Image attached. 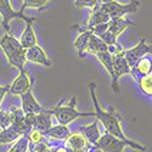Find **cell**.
Masks as SVG:
<instances>
[{"mask_svg": "<svg viewBox=\"0 0 152 152\" xmlns=\"http://www.w3.org/2000/svg\"><path fill=\"white\" fill-rule=\"evenodd\" d=\"M151 53H152L151 45H147L146 39L142 38V39H140V42H139L134 48L128 49V50H123V56H124L126 63L129 65V67L132 68L142 56H145L147 54H151Z\"/></svg>", "mask_w": 152, "mask_h": 152, "instance_id": "ba28073f", "label": "cell"}, {"mask_svg": "<svg viewBox=\"0 0 152 152\" xmlns=\"http://www.w3.org/2000/svg\"><path fill=\"white\" fill-rule=\"evenodd\" d=\"M49 0H23V4L21 6V12H23L27 7H32V9H39L43 10L45 7V5L48 4Z\"/></svg>", "mask_w": 152, "mask_h": 152, "instance_id": "83f0119b", "label": "cell"}, {"mask_svg": "<svg viewBox=\"0 0 152 152\" xmlns=\"http://www.w3.org/2000/svg\"><path fill=\"white\" fill-rule=\"evenodd\" d=\"M104 12L110 16V18L115 17H124L126 14H136L139 7H140V0H130L128 4H119L116 0L106 4L97 5Z\"/></svg>", "mask_w": 152, "mask_h": 152, "instance_id": "277c9868", "label": "cell"}, {"mask_svg": "<svg viewBox=\"0 0 152 152\" xmlns=\"http://www.w3.org/2000/svg\"><path fill=\"white\" fill-rule=\"evenodd\" d=\"M97 60L101 62V65L105 67V69L108 72V74L111 75V78L113 79L115 77V72H113V60H112V55L108 51H104V53H99L96 54Z\"/></svg>", "mask_w": 152, "mask_h": 152, "instance_id": "cb8c5ba5", "label": "cell"}, {"mask_svg": "<svg viewBox=\"0 0 152 152\" xmlns=\"http://www.w3.org/2000/svg\"><path fill=\"white\" fill-rule=\"evenodd\" d=\"M89 90H90V95L93 99V102H94V107H95V112H94V117L97 119V122H101V124L104 125L105 130L113 135V136H117L118 139H121L122 141H124L129 147H132L133 150L136 151H145L146 146L141 145V144H137L130 139H128L125 136V134L122 130V125H121V121L122 117L116 112V110L113 107H110L107 111L102 110L99 106L97 102V97H96V93H95V83H90L89 84Z\"/></svg>", "mask_w": 152, "mask_h": 152, "instance_id": "6da1fadb", "label": "cell"}, {"mask_svg": "<svg viewBox=\"0 0 152 152\" xmlns=\"http://www.w3.org/2000/svg\"><path fill=\"white\" fill-rule=\"evenodd\" d=\"M51 112L50 108H44L42 112L37 113L33 128L40 130L42 133H45L48 129H50L53 126V118H51Z\"/></svg>", "mask_w": 152, "mask_h": 152, "instance_id": "2e32d148", "label": "cell"}, {"mask_svg": "<svg viewBox=\"0 0 152 152\" xmlns=\"http://www.w3.org/2000/svg\"><path fill=\"white\" fill-rule=\"evenodd\" d=\"M63 142H65V146L71 150V152H93L96 150L94 146H91L90 142L85 140V137L80 133L69 134V136Z\"/></svg>", "mask_w": 152, "mask_h": 152, "instance_id": "9c48e42d", "label": "cell"}, {"mask_svg": "<svg viewBox=\"0 0 152 152\" xmlns=\"http://www.w3.org/2000/svg\"><path fill=\"white\" fill-rule=\"evenodd\" d=\"M29 89H32V82L29 79V75L27 74V72L22 69L20 71V74L16 77V79L10 85L9 91L12 95H22L26 91H28Z\"/></svg>", "mask_w": 152, "mask_h": 152, "instance_id": "8fae6325", "label": "cell"}, {"mask_svg": "<svg viewBox=\"0 0 152 152\" xmlns=\"http://www.w3.org/2000/svg\"><path fill=\"white\" fill-rule=\"evenodd\" d=\"M75 104H77V97L73 96L68 105L63 106L60 102L55 107L50 108V112H51V115H54L56 117L58 123L63 124V125L69 124L72 121L77 119L78 117H90V116L94 117V112L93 111H90V112H79L77 110V107H75Z\"/></svg>", "mask_w": 152, "mask_h": 152, "instance_id": "3957f363", "label": "cell"}, {"mask_svg": "<svg viewBox=\"0 0 152 152\" xmlns=\"http://www.w3.org/2000/svg\"><path fill=\"white\" fill-rule=\"evenodd\" d=\"M110 21V16L106 14V12H104L101 9H99V6L94 7L91 15L89 17V20H88L84 24H77V26H73L72 28H78L79 32H83V31H90L91 27L96 26V24H101V23H107Z\"/></svg>", "mask_w": 152, "mask_h": 152, "instance_id": "30bf717a", "label": "cell"}, {"mask_svg": "<svg viewBox=\"0 0 152 152\" xmlns=\"http://www.w3.org/2000/svg\"><path fill=\"white\" fill-rule=\"evenodd\" d=\"M51 142L49 139H45L40 142H28V150L29 152H50L51 151Z\"/></svg>", "mask_w": 152, "mask_h": 152, "instance_id": "484cf974", "label": "cell"}, {"mask_svg": "<svg viewBox=\"0 0 152 152\" xmlns=\"http://www.w3.org/2000/svg\"><path fill=\"white\" fill-rule=\"evenodd\" d=\"M97 124H99V122L95 118V121L90 125H85V126H80L79 128V133L85 137V140L88 142H90L93 146L96 144V141L99 140V137L101 136Z\"/></svg>", "mask_w": 152, "mask_h": 152, "instance_id": "d6986e66", "label": "cell"}, {"mask_svg": "<svg viewBox=\"0 0 152 152\" xmlns=\"http://www.w3.org/2000/svg\"><path fill=\"white\" fill-rule=\"evenodd\" d=\"M100 39L102 40L107 46L115 45V44L117 43V37H115L110 31H106L104 34H101V35H100Z\"/></svg>", "mask_w": 152, "mask_h": 152, "instance_id": "1f68e13d", "label": "cell"}, {"mask_svg": "<svg viewBox=\"0 0 152 152\" xmlns=\"http://www.w3.org/2000/svg\"><path fill=\"white\" fill-rule=\"evenodd\" d=\"M10 124H11L10 111L0 110V128L5 129V128H7V126H10Z\"/></svg>", "mask_w": 152, "mask_h": 152, "instance_id": "f546056e", "label": "cell"}, {"mask_svg": "<svg viewBox=\"0 0 152 152\" xmlns=\"http://www.w3.org/2000/svg\"><path fill=\"white\" fill-rule=\"evenodd\" d=\"M10 115H11V126L14 128L21 134V135H27L29 133V128L24 123V112L21 108H16L12 107L10 110Z\"/></svg>", "mask_w": 152, "mask_h": 152, "instance_id": "5bb4252c", "label": "cell"}, {"mask_svg": "<svg viewBox=\"0 0 152 152\" xmlns=\"http://www.w3.org/2000/svg\"><path fill=\"white\" fill-rule=\"evenodd\" d=\"M130 26H136V23H134L130 20H126L124 17H115V18H110L108 21V29L113 35L117 37L122 34L126 28Z\"/></svg>", "mask_w": 152, "mask_h": 152, "instance_id": "e0dca14e", "label": "cell"}, {"mask_svg": "<svg viewBox=\"0 0 152 152\" xmlns=\"http://www.w3.org/2000/svg\"><path fill=\"white\" fill-rule=\"evenodd\" d=\"M0 46L6 55L10 66L17 68L18 71L24 69V65L27 62L26 49L21 45L20 40H17L11 33H6L0 37Z\"/></svg>", "mask_w": 152, "mask_h": 152, "instance_id": "7a4b0ae2", "label": "cell"}, {"mask_svg": "<svg viewBox=\"0 0 152 152\" xmlns=\"http://www.w3.org/2000/svg\"><path fill=\"white\" fill-rule=\"evenodd\" d=\"M108 46L100 39V37L97 35H94L91 33L90 38H89V42H88V45H86V49H85V53H89V54H99V53H104V51H107Z\"/></svg>", "mask_w": 152, "mask_h": 152, "instance_id": "44dd1931", "label": "cell"}, {"mask_svg": "<svg viewBox=\"0 0 152 152\" xmlns=\"http://www.w3.org/2000/svg\"><path fill=\"white\" fill-rule=\"evenodd\" d=\"M90 35H91V32H90V31H83V32H80V34L77 37V39L74 40L73 46H74V49L78 51V56H79V57H82V56L84 55Z\"/></svg>", "mask_w": 152, "mask_h": 152, "instance_id": "7402d4cb", "label": "cell"}, {"mask_svg": "<svg viewBox=\"0 0 152 152\" xmlns=\"http://www.w3.org/2000/svg\"><path fill=\"white\" fill-rule=\"evenodd\" d=\"M28 137L27 135H22L20 136L15 144L11 146V148L7 152H27L28 151Z\"/></svg>", "mask_w": 152, "mask_h": 152, "instance_id": "4316f807", "label": "cell"}, {"mask_svg": "<svg viewBox=\"0 0 152 152\" xmlns=\"http://www.w3.org/2000/svg\"><path fill=\"white\" fill-rule=\"evenodd\" d=\"M110 1H113V0H97V5H100V4H106V3H110Z\"/></svg>", "mask_w": 152, "mask_h": 152, "instance_id": "d590c367", "label": "cell"}, {"mask_svg": "<svg viewBox=\"0 0 152 152\" xmlns=\"http://www.w3.org/2000/svg\"><path fill=\"white\" fill-rule=\"evenodd\" d=\"M50 152H71L67 146H53Z\"/></svg>", "mask_w": 152, "mask_h": 152, "instance_id": "e575fe53", "label": "cell"}, {"mask_svg": "<svg viewBox=\"0 0 152 152\" xmlns=\"http://www.w3.org/2000/svg\"><path fill=\"white\" fill-rule=\"evenodd\" d=\"M20 43L24 49H28V48L37 45V35L33 29V23H26V28H24L21 35Z\"/></svg>", "mask_w": 152, "mask_h": 152, "instance_id": "ffe728a7", "label": "cell"}, {"mask_svg": "<svg viewBox=\"0 0 152 152\" xmlns=\"http://www.w3.org/2000/svg\"><path fill=\"white\" fill-rule=\"evenodd\" d=\"M139 86H140V89L141 91L147 95V96H152V77H151V74H147V75H144V77L141 78H139L137 80H135Z\"/></svg>", "mask_w": 152, "mask_h": 152, "instance_id": "d4e9b609", "label": "cell"}, {"mask_svg": "<svg viewBox=\"0 0 152 152\" xmlns=\"http://www.w3.org/2000/svg\"><path fill=\"white\" fill-rule=\"evenodd\" d=\"M123 50L122 51H118V53H115V54H111L112 60H113V72H115V77H113V79L111 82V88L116 94L119 93L118 79L122 77V75L130 73V67H129L128 63H126V61L123 56Z\"/></svg>", "mask_w": 152, "mask_h": 152, "instance_id": "8992f818", "label": "cell"}, {"mask_svg": "<svg viewBox=\"0 0 152 152\" xmlns=\"http://www.w3.org/2000/svg\"><path fill=\"white\" fill-rule=\"evenodd\" d=\"M21 96V100H22V107L21 110L24 112V113H39L44 110V107H42L39 105V102L35 100L33 93H32V89H29L28 91H26L24 94L20 95Z\"/></svg>", "mask_w": 152, "mask_h": 152, "instance_id": "9a60e30c", "label": "cell"}, {"mask_svg": "<svg viewBox=\"0 0 152 152\" xmlns=\"http://www.w3.org/2000/svg\"><path fill=\"white\" fill-rule=\"evenodd\" d=\"M128 146L124 141L117 136H113L107 132L99 137V140L94 145L96 150H101L104 152H124V148Z\"/></svg>", "mask_w": 152, "mask_h": 152, "instance_id": "52a82bcc", "label": "cell"}, {"mask_svg": "<svg viewBox=\"0 0 152 152\" xmlns=\"http://www.w3.org/2000/svg\"><path fill=\"white\" fill-rule=\"evenodd\" d=\"M73 5L77 9H83V7L94 9L97 6V0H74Z\"/></svg>", "mask_w": 152, "mask_h": 152, "instance_id": "4dcf8cb0", "label": "cell"}, {"mask_svg": "<svg viewBox=\"0 0 152 152\" xmlns=\"http://www.w3.org/2000/svg\"><path fill=\"white\" fill-rule=\"evenodd\" d=\"M27 137H28L29 142H40V141H44L46 139L40 130H38L35 128H32L29 130V133L27 134Z\"/></svg>", "mask_w": 152, "mask_h": 152, "instance_id": "f1b7e54d", "label": "cell"}, {"mask_svg": "<svg viewBox=\"0 0 152 152\" xmlns=\"http://www.w3.org/2000/svg\"><path fill=\"white\" fill-rule=\"evenodd\" d=\"M151 66H152V61H151V54H147L142 56L139 60L135 65L130 68V75L134 80H137L139 78L144 77V75L151 74Z\"/></svg>", "mask_w": 152, "mask_h": 152, "instance_id": "4fadbf2b", "label": "cell"}, {"mask_svg": "<svg viewBox=\"0 0 152 152\" xmlns=\"http://www.w3.org/2000/svg\"><path fill=\"white\" fill-rule=\"evenodd\" d=\"M26 60L31 61L33 63H38V65L46 66V67H50L53 65L51 60L48 57L46 53L39 45H34L32 48L26 49Z\"/></svg>", "mask_w": 152, "mask_h": 152, "instance_id": "7c38bea8", "label": "cell"}, {"mask_svg": "<svg viewBox=\"0 0 152 152\" xmlns=\"http://www.w3.org/2000/svg\"><path fill=\"white\" fill-rule=\"evenodd\" d=\"M0 15L3 17V27L6 33L10 32V21L14 18H21L26 23H33L38 17H28L21 11H15L11 7L10 0H0Z\"/></svg>", "mask_w": 152, "mask_h": 152, "instance_id": "5b68a950", "label": "cell"}, {"mask_svg": "<svg viewBox=\"0 0 152 152\" xmlns=\"http://www.w3.org/2000/svg\"><path fill=\"white\" fill-rule=\"evenodd\" d=\"M9 88H10V85H0V106H1V102H3L5 95L9 93Z\"/></svg>", "mask_w": 152, "mask_h": 152, "instance_id": "836d02e7", "label": "cell"}, {"mask_svg": "<svg viewBox=\"0 0 152 152\" xmlns=\"http://www.w3.org/2000/svg\"><path fill=\"white\" fill-rule=\"evenodd\" d=\"M20 136H22V135L14 128V126L10 125L5 129H1V132H0V144L4 145V144L14 142Z\"/></svg>", "mask_w": 152, "mask_h": 152, "instance_id": "603a6c76", "label": "cell"}, {"mask_svg": "<svg viewBox=\"0 0 152 152\" xmlns=\"http://www.w3.org/2000/svg\"><path fill=\"white\" fill-rule=\"evenodd\" d=\"M107 29H108V22H107V23L96 24V26H94V27H91V28H90V32H91L94 35L100 37L101 34H104Z\"/></svg>", "mask_w": 152, "mask_h": 152, "instance_id": "d6a6232c", "label": "cell"}, {"mask_svg": "<svg viewBox=\"0 0 152 152\" xmlns=\"http://www.w3.org/2000/svg\"><path fill=\"white\" fill-rule=\"evenodd\" d=\"M44 136L49 140H58V141H65L66 139L69 136L71 132L67 128V125L63 124H57V125H53L50 129H48L45 133H43Z\"/></svg>", "mask_w": 152, "mask_h": 152, "instance_id": "ac0fdd59", "label": "cell"}]
</instances>
